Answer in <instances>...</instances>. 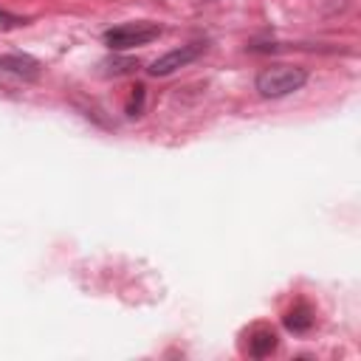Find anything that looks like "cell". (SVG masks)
Wrapping results in <instances>:
<instances>
[{
    "mask_svg": "<svg viewBox=\"0 0 361 361\" xmlns=\"http://www.w3.org/2000/svg\"><path fill=\"white\" fill-rule=\"evenodd\" d=\"M285 324H288V330H293V333H305L310 324H313V316H310V307H305V305H299V307H293V310H288V316H285Z\"/></svg>",
    "mask_w": 361,
    "mask_h": 361,
    "instance_id": "6",
    "label": "cell"
},
{
    "mask_svg": "<svg viewBox=\"0 0 361 361\" xmlns=\"http://www.w3.org/2000/svg\"><path fill=\"white\" fill-rule=\"evenodd\" d=\"M104 65V73L110 76H118V73H130L133 68H138V62L135 59H130V56H113V59H107V62H102Z\"/></svg>",
    "mask_w": 361,
    "mask_h": 361,
    "instance_id": "7",
    "label": "cell"
},
{
    "mask_svg": "<svg viewBox=\"0 0 361 361\" xmlns=\"http://www.w3.org/2000/svg\"><path fill=\"white\" fill-rule=\"evenodd\" d=\"M39 62L25 56V54H8L0 56V82L3 79H14V82H34L39 79Z\"/></svg>",
    "mask_w": 361,
    "mask_h": 361,
    "instance_id": "4",
    "label": "cell"
},
{
    "mask_svg": "<svg viewBox=\"0 0 361 361\" xmlns=\"http://www.w3.org/2000/svg\"><path fill=\"white\" fill-rule=\"evenodd\" d=\"M307 82V71L299 68V65H288V62H276V65H268L257 73L254 79V87L262 99H282V96H290L296 90H302Z\"/></svg>",
    "mask_w": 361,
    "mask_h": 361,
    "instance_id": "1",
    "label": "cell"
},
{
    "mask_svg": "<svg viewBox=\"0 0 361 361\" xmlns=\"http://www.w3.org/2000/svg\"><path fill=\"white\" fill-rule=\"evenodd\" d=\"M161 37V25L149 20H135V23H121L116 28L104 31V45L110 51H130L135 45H147Z\"/></svg>",
    "mask_w": 361,
    "mask_h": 361,
    "instance_id": "2",
    "label": "cell"
},
{
    "mask_svg": "<svg viewBox=\"0 0 361 361\" xmlns=\"http://www.w3.org/2000/svg\"><path fill=\"white\" fill-rule=\"evenodd\" d=\"M17 25H25V20H23V17H17V14L0 11V31H6V28H17Z\"/></svg>",
    "mask_w": 361,
    "mask_h": 361,
    "instance_id": "8",
    "label": "cell"
},
{
    "mask_svg": "<svg viewBox=\"0 0 361 361\" xmlns=\"http://www.w3.org/2000/svg\"><path fill=\"white\" fill-rule=\"evenodd\" d=\"M206 48H209V42H206V39L186 42V45H180V48H172V51L161 54V56H158L147 71H149L152 76H169V73H175L178 68H186V65H192L197 56H203V54H206Z\"/></svg>",
    "mask_w": 361,
    "mask_h": 361,
    "instance_id": "3",
    "label": "cell"
},
{
    "mask_svg": "<svg viewBox=\"0 0 361 361\" xmlns=\"http://www.w3.org/2000/svg\"><path fill=\"white\" fill-rule=\"evenodd\" d=\"M276 344H279V338H276L274 330H257L248 338V353L257 355V358H262V355H271L276 350Z\"/></svg>",
    "mask_w": 361,
    "mask_h": 361,
    "instance_id": "5",
    "label": "cell"
}]
</instances>
